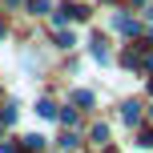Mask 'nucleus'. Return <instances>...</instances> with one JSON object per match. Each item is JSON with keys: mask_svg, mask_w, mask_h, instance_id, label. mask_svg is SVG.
Returning a JSON list of instances; mask_svg holds the SVG:
<instances>
[{"mask_svg": "<svg viewBox=\"0 0 153 153\" xmlns=\"http://www.w3.org/2000/svg\"><path fill=\"white\" fill-rule=\"evenodd\" d=\"M149 16H153V12H149Z\"/></svg>", "mask_w": 153, "mask_h": 153, "instance_id": "nucleus-14", "label": "nucleus"}, {"mask_svg": "<svg viewBox=\"0 0 153 153\" xmlns=\"http://www.w3.org/2000/svg\"><path fill=\"white\" fill-rule=\"evenodd\" d=\"M56 45H61V48H73V45H76V32H73V28H65L61 36H56Z\"/></svg>", "mask_w": 153, "mask_h": 153, "instance_id": "nucleus-7", "label": "nucleus"}, {"mask_svg": "<svg viewBox=\"0 0 153 153\" xmlns=\"http://www.w3.org/2000/svg\"><path fill=\"white\" fill-rule=\"evenodd\" d=\"M24 149H45V137H40V133H28V137H24Z\"/></svg>", "mask_w": 153, "mask_h": 153, "instance_id": "nucleus-6", "label": "nucleus"}, {"mask_svg": "<svg viewBox=\"0 0 153 153\" xmlns=\"http://www.w3.org/2000/svg\"><path fill=\"white\" fill-rule=\"evenodd\" d=\"M8 4H12V8H16V4H24V0H8Z\"/></svg>", "mask_w": 153, "mask_h": 153, "instance_id": "nucleus-11", "label": "nucleus"}, {"mask_svg": "<svg viewBox=\"0 0 153 153\" xmlns=\"http://www.w3.org/2000/svg\"><path fill=\"white\" fill-rule=\"evenodd\" d=\"M89 137L97 141V145H109V129H105V125H93V133H89Z\"/></svg>", "mask_w": 153, "mask_h": 153, "instance_id": "nucleus-5", "label": "nucleus"}, {"mask_svg": "<svg viewBox=\"0 0 153 153\" xmlns=\"http://www.w3.org/2000/svg\"><path fill=\"white\" fill-rule=\"evenodd\" d=\"M121 121H125V125H137V121H141V105H137V101L121 105Z\"/></svg>", "mask_w": 153, "mask_h": 153, "instance_id": "nucleus-2", "label": "nucleus"}, {"mask_svg": "<svg viewBox=\"0 0 153 153\" xmlns=\"http://www.w3.org/2000/svg\"><path fill=\"white\" fill-rule=\"evenodd\" d=\"M12 121H16V109H12V105L0 109V125H12Z\"/></svg>", "mask_w": 153, "mask_h": 153, "instance_id": "nucleus-8", "label": "nucleus"}, {"mask_svg": "<svg viewBox=\"0 0 153 153\" xmlns=\"http://www.w3.org/2000/svg\"><path fill=\"white\" fill-rule=\"evenodd\" d=\"M93 61H101V65H109V61H113V53H109L105 36H97V40H93Z\"/></svg>", "mask_w": 153, "mask_h": 153, "instance_id": "nucleus-1", "label": "nucleus"}, {"mask_svg": "<svg viewBox=\"0 0 153 153\" xmlns=\"http://www.w3.org/2000/svg\"><path fill=\"white\" fill-rule=\"evenodd\" d=\"M73 105H81V109H89V105H97V97H93L89 89H76V93H73Z\"/></svg>", "mask_w": 153, "mask_h": 153, "instance_id": "nucleus-4", "label": "nucleus"}, {"mask_svg": "<svg viewBox=\"0 0 153 153\" xmlns=\"http://www.w3.org/2000/svg\"><path fill=\"white\" fill-rule=\"evenodd\" d=\"M0 40H4V28H0Z\"/></svg>", "mask_w": 153, "mask_h": 153, "instance_id": "nucleus-12", "label": "nucleus"}, {"mask_svg": "<svg viewBox=\"0 0 153 153\" xmlns=\"http://www.w3.org/2000/svg\"><path fill=\"white\" fill-rule=\"evenodd\" d=\"M28 8H32V12H36V16H45V12H48V0H32Z\"/></svg>", "mask_w": 153, "mask_h": 153, "instance_id": "nucleus-9", "label": "nucleus"}, {"mask_svg": "<svg viewBox=\"0 0 153 153\" xmlns=\"http://www.w3.org/2000/svg\"><path fill=\"white\" fill-rule=\"evenodd\" d=\"M0 153H16V145H12V141H4V145H0Z\"/></svg>", "mask_w": 153, "mask_h": 153, "instance_id": "nucleus-10", "label": "nucleus"}, {"mask_svg": "<svg viewBox=\"0 0 153 153\" xmlns=\"http://www.w3.org/2000/svg\"><path fill=\"white\" fill-rule=\"evenodd\" d=\"M36 117H45V121H53V117H56V105H53L48 97H40V101H36Z\"/></svg>", "mask_w": 153, "mask_h": 153, "instance_id": "nucleus-3", "label": "nucleus"}, {"mask_svg": "<svg viewBox=\"0 0 153 153\" xmlns=\"http://www.w3.org/2000/svg\"><path fill=\"white\" fill-rule=\"evenodd\" d=\"M149 117H153V105H149Z\"/></svg>", "mask_w": 153, "mask_h": 153, "instance_id": "nucleus-13", "label": "nucleus"}]
</instances>
